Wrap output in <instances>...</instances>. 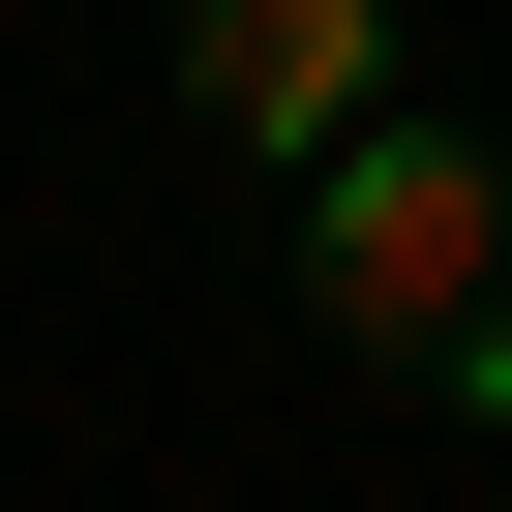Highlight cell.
Segmentation results:
<instances>
[{
	"label": "cell",
	"mask_w": 512,
	"mask_h": 512,
	"mask_svg": "<svg viewBox=\"0 0 512 512\" xmlns=\"http://www.w3.org/2000/svg\"><path fill=\"white\" fill-rule=\"evenodd\" d=\"M302 272H332L362 362H482L512 332V181L452 121H362V151H302Z\"/></svg>",
	"instance_id": "6da1fadb"
},
{
	"label": "cell",
	"mask_w": 512,
	"mask_h": 512,
	"mask_svg": "<svg viewBox=\"0 0 512 512\" xmlns=\"http://www.w3.org/2000/svg\"><path fill=\"white\" fill-rule=\"evenodd\" d=\"M181 121L211 151H362L392 121V0H181Z\"/></svg>",
	"instance_id": "7a4b0ae2"
}]
</instances>
